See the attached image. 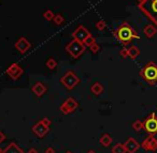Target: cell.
Instances as JSON below:
<instances>
[{"label":"cell","instance_id":"obj_1","mask_svg":"<svg viewBox=\"0 0 157 153\" xmlns=\"http://www.w3.org/2000/svg\"><path fill=\"white\" fill-rule=\"evenodd\" d=\"M114 37L124 46L130 44L132 40L140 39V35H138V32L127 22L122 23L118 26V28L114 31Z\"/></svg>","mask_w":157,"mask_h":153},{"label":"cell","instance_id":"obj_2","mask_svg":"<svg viewBox=\"0 0 157 153\" xmlns=\"http://www.w3.org/2000/svg\"><path fill=\"white\" fill-rule=\"evenodd\" d=\"M139 10L157 26V0H142L138 5Z\"/></svg>","mask_w":157,"mask_h":153},{"label":"cell","instance_id":"obj_3","mask_svg":"<svg viewBox=\"0 0 157 153\" xmlns=\"http://www.w3.org/2000/svg\"><path fill=\"white\" fill-rule=\"evenodd\" d=\"M139 74L142 77V79L145 80L151 86H154L155 84H157V64L153 61L146 63L140 70Z\"/></svg>","mask_w":157,"mask_h":153},{"label":"cell","instance_id":"obj_4","mask_svg":"<svg viewBox=\"0 0 157 153\" xmlns=\"http://www.w3.org/2000/svg\"><path fill=\"white\" fill-rule=\"evenodd\" d=\"M66 52L74 59H78L83 55V53L86 50V46L83 44V42H80L75 39H72L65 47Z\"/></svg>","mask_w":157,"mask_h":153},{"label":"cell","instance_id":"obj_5","mask_svg":"<svg viewBox=\"0 0 157 153\" xmlns=\"http://www.w3.org/2000/svg\"><path fill=\"white\" fill-rule=\"evenodd\" d=\"M60 82L67 90H72L80 84V77L72 71H68L63 76H61Z\"/></svg>","mask_w":157,"mask_h":153},{"label":"cell","instance_id":"obj_6","mask_svg":"<svg viewBox=\"0 0 157 153\" xmlns=\"http://www.w3.org/2000/svg\"><path fill=\"white\" fill-rule=\"evenodd\" d=\"M143 129L148 135L157 134V116L155 112L150 114L147 118L143 121Z\"/></svg>","mask_w":157,"mask_h":153},{"label":"cell","instance_id":"obj_7","mask_svg":"<svg viewBox=\"0 0 157 153\" xmlns=\"http://www.w3.org/2000/svg\"><path fill=\"white\" fill-rule=\"evenodd\" d=\"M78 107V103L73 99V97H68L60 106H59V111L63 115H69L72 114L76 108Z\"/></svg>","mask_w":157,"mask_h":153},{"label":"cell","instance_id":"obj_8","mask_svg":"<svg viewBox=\"0 0 157 153\" xmlns=\"http://www.w3.org/2000/svg\"><path fill=\"white\" fill-rule=\"evenodd\" d=\"M6 73H7V75L9 76L11 79L17 80L18 78L23 75L24 70H23V67H21L20 64H17V63H12V64L7 69Z\"/></svg>","mask_w":157,"mask_h":153},{"label":"cell","instance_id":"obj_9","mask_svg":"<svg viewBox=\"0 0 157 153\" xmlns=\"http://www.w3.org/2000/svg\"><path fill=\"white\" fill-rule=\"evenodd\" d=\"M141 148L143 149L144 151H147V152H150V151H152V152L156 151L157 150V139L154 137V135H148L147 137L142 141Z\"/></svg>","mask_w":157,"mask_h":153},{"label":"cell","instance_id":"obj_10","mask_svg":"<svg viewBox=\"0 0 157 153\" xmlns=\"http://www.w3.org/2000/svg\"><path fill=\"white\" fill-rule=\"evenodd\" d=\"M14 47H15L16 50H17V52H20L21 54H25V53H27L29 49H30L31 43L26 39V38L22 37L15 42V44H14Z\"/></svg>","mask_w":157,"mask_h":153},{"label":"cell","instance_id":"obj_11","mask_svg":"<svg viewBox=\"0 0 157 153\" xmlns=\"http://www.w3.org/2000/svg\"><path fill=\"white\" fill-rule=\"evenodd\" d=\"M88 35H90V32L85 28V27L82 26V25L81 26H78V28L72 32V38L78 40V41H80V42H84V40H85Z\"/></svg>","mask_w":157,"mask_h":153},{"label":"cell","instance_id":"obj_12","mask_svg":"<svg viewBox=\"0 0 157 153\" xmlns=\"http://www.w3.org/2000/svg\"><path fill=\"white\" fill-rule=\"evenodd\" d=\"M31 131H33V133L35 134L37 137L43 138L44 136L48 133L50 129H48V126H45L41 121H39V122H37L33 127H31Z\"/></svg>","mask_w":157,"mask_h":153},{"label":"cell","instance_id":"obj_13","mask_svg":"<svg viewBox=\"0 0 157 153\" xmlns=\"http://www.w3.org/2000/svg\"><path fill=\"white\" fill-rule=\"evenodd\" d=\"M124 146H125V148H126L127 153H136L138 150H139V148L141 147V144H140L139 142L135 139V138L129 137L128 139L125 141Z\"/></svg>","mask_w":157,"mask_h":153},{"label":"cell","instance_id":"obj_14","mask_svg":"<svg viewBox=\"0 0 157 153\" xmlns=\"http://www.w3.org/2000/svg\"><path fill=\"white\" fill-rule=\"evenodd\" d=\"M31 91L33 93L38 97H41L42 95H44L48 91V87L41 82H37L33 87H31Z\"/></svg>","mask_w":157,"mask_h":153},{"label":"cell","instance_id":"obj_15","mask_svg":"<svg viewBox=\"0 0 157 153\" xmlns=\"http://www.w3.org/2000/svg\"><path fill=\"white\" fill-rule=\"evenodd\" d=\"M143 32L147 39H152V38H154V35L157 33V28L154 24H150V25H147V26H145Z\"/></svg>","mask_w":157,"mask_h":153},{"label":"cell","instance_id":"obj_16","mask_svg":"<svg viewBox=\"0 0 157 153\" xmlns=\"http://www.w3.org/2000/svg\"><path fill=\"white\" fill-rule=\"evenodd\" d=\"M2 153H25L15 142H11L6 149H3Z\"/></svg>","mask_w":157,"mask_h":153},{"label":"cell","instance_id":"obj_17","mask_svg":"<svg viewBox=\"0 0 157 153\" xmlns=\"http://www.w3.org/2000/svg\"><path fill=\"white\" fill-rule=\"evenodd\" d=\"M112 141H113V138H112L111 135H109V134H103V135L100 137V139H99L100 144L103 147H105V148H108L109 146H111Z\"/></svg>","mask_w":157,"mask_h":153},{"label":"cell","instance_id":"obj_18","mask_svg":"<svg viewBox=\"0 0 157 153\" xmlns=\"http://www.w3.org/2000/svg\"><path fill=\"white\" fill-rule=\"evenodd\" d=\"M90 91H92L93 94H95L96 97H99V95L103 92V86L100 84V82H95V84L92 85V87H90Z\"/></svg>","mask_w":157,"mask_h":153},{"label":"cell","instance_id":"obj_19","mask_svg":"<svg viewBox=\"0 0 157 153\" xmlns=\"http://www.w3.org/2000/svg\"><path fill=\"white\" fill-rule=\"evenodd\" d=\"M139 55H140L139 47L132 45V46H130V47L128 48V56L130 57L131 59H136L137 57H139Z\"/></svg>","mask_w":157,"mask_h":153},{"label":"cell","instance_id":"obj_20","mask_svg":"<svg viewBox=\"0 0 157 153\" xmlns=\"http://www.w3.org/2000/svg\"><path fill=\"white\" fill-rule=\"evenodd\" d=\"M112 153H127L124 144H121V142L116 144L115 146L112 148Z\"/></svg>","mask_w":157,"mask_h":153},{"label":"cell","instance_id":"obj_21","mask_svg":"<svg viewBox=\"0 0 157 153\" xmlns=\"http://www.w3.org/2000/svg\"><path fill=\"white\" fill-rule=\"evenodd\" d=\"M45 65H46V67H48V69L55 70V69H56V67H57V61L55 60L54 58H50V59H48V60H46Z\"/></svg>","mask_w":157,"mask_h":153},{"label":"cell","instance_id":"obj_22","mask_svg":"<svg viewBox=\"0 0 157 153\" xmlns=\"http://www.w3.org/2000/svg\"><path fill=\"white\" fill-rule=\"evenodd\" d=\"M53 22H54V24L56 25V26H60V25L63 24V22H65V17H63L61 14H56V15L54 16V18H53Z\"/></svg>","mask_w":157,"mask_h":153},{"label":"cell","instance_id":"obj_23","mask_svg":"<svg viewBox=\"0 0 157 153\" xmlns=\"http://www.w3.org/2000/svg\"><path fill=\"white\" fill-rule=\"evenodd\" d=\"M95 43H96V39H95L92 35H88V37L86 38V39L84 40V42H83V44L86 46V47H90V46H92L93 44H95Z\"/></svg>","mask_w":157,"mask_h":153},{"label":"cell","instance_id":"obj_24","mask_svg":"<svg viewBox=\"0 0 157 153\" xmlns=\"http://www.w3.org/2000/svg\"><path fill=\"white\" fill-rule=\"evenodd\" d=\"M132 129H135L136 132H140L142 129H143V121L136 120L135 122L132 123Z\"/></svg>","mask_w":157,"mask_h":153},{"label":"cell","instance_id":"obj_25","mask_svg":"<svg viewBox=\"0 0 157 153\" xmlns=\"http://www.w3.org/2000/svg\"><path fill=\"white\" fill-rule=\"evenodd\" d=\"M55 14L53 13L52 10H46L45 12L43 13V17L45 18L48 22H51V20H53V18H54Z\"/></svg>","mask_w":157,"mask_h":153},{"label":"cell","instance_id":"obj_26","mask_svg":"<svg viewBox=\"0 0 157 153\" xmlns=\"http://www.w3.org/2000/svg\"><path fill=\"white\" fill-rule=\"evenodd\" d=\"M95 26H96V28L98 29L99 31H103L105 28H107V23H105V20H98Z\"/></svg>","mask_w":157,"mask_h":153},{"label":"cell","instance_id":"obj_27","mask_svg":"<svg viewBox=\"0 0 157 153\" xmlns=\"http://www.w3.org/2000/svg\"><path fill=\"white\" fill-rule=\"evenodd\" d=\"M90 49V52L93 53V54H97V53L100 50V46H99V44H97V43H95V44H93L90 47H88Z\"/></svg>","mask_w":157,"mask_h":153},{"label":"cell","instance_id":"obj_28","mask_svg":"<svg viewBox=\"0 0 157 153\" xmlns=\"http://www.w3.org/2000/svg\"><path fill=\"white\" fill-rule=\"evenodd\" d=\"M120 56L122 57V58H127V57H129L128 56V48H126L124 46V47L121 49V52H120Z\"/></svg>","mask_w":157,"mask_h":153},{"label":"cell","instance_id":"obj_29","mask_svg":"<svg viewBox=\"0 0 157 153\" xmlns=\"http://www.w3.org/2000/svg\"><path fill=\"white\" fill-rule=\"evenodd\" d=\"M40 121H41V122L43 123V124L45 125V126H48V127H50L51 124H52V121H51L50 119L48 118V117H44V118H42Z\"/></svg>","mask_w":157,"mask_h":153},{"label":"cell","instance_id":"obj_30","mask_svg":"<svg viewBox=\"0 0 157 153\" xmlns=\"http://www.w3.org/2000/svg\"><path fill=\"white\" fill-rule=\"evenodd\" d=\"M44 153H55V149L52 148V147H48L44 151Z\"/></svg>","mask_w":157,"mask_h":153},{"label":"cell","instance_id":"obj_31","mask_svg":"<svg viewBox=\"0 0 157 153\" xmlns=\"http://www.w3.org/2000/svg\"><path fill=\"white\" fill-rule=\"evenodd\" d=\"M5 140H6V135L0 131V144H1L2 141H5Z\"/></svg>","mask_w":157,"mask_h":153},{"label":"cell","instance_id":"obj_32","mask_svg":"<svg viewBox=\"0 0 157 153\" xmlns=\"http://www.w3.org/2000/svg\"><path fill=\"white\" fill-rule=\"evenodd\" d=\"M27 153H39V152H38V150L36 148H30Z\"/></svg>","mask_w":157,"mask_h":153},{"label":"cell","instance_id":"obj_33","mask_svg":"<svg viewBox=\"0 0 157 153\" xmlns=\"http://www.w3.org/2000/svg\"><path fill=\"white\" fill-rule=\"evenodd\" d=\"M86 153H96V151H94V150H88Z\"/></svg>","mask_w":157,"mask_h":153},{"label":"cell","instance_id":"obj_34","mask_svg":"<svg viewBox=\"0 0 157 153\" xmlns=\"http://www.w3.org/2000/svg\"><path fill=\"white\" fill-rule=\"evenodd\" d=\"M3 152V149L1 148V147H0V153H2Z\"/></svg>","mask_w":157,"mask_h":153},{"label":"cell","instance_id":"obj_35","mask_svg":"<svg viewBox=\"0 0 157 153\" xmlns=\"http://www.w3.org/2000/svg\"><path fill=\"white\" fill-rule=\"evenodd\" d=\"M66 153H73V152H71V151H67Z\"/></svg>","mask_w":157,"mask_h":153},{"label":"cell","instance_id":"obj_36","mask_svg":"<svg viewBox=\"0 0 157 153\" xmlns=\"http://www.w3.org/2000/svg\"><path fill=\"white\" fill-rule=\"evenodd\" d=\"M138 1H139V2H140V1H142V0H138Z\"/></svg>","mask_w":157,"mask_h":153},{"label":"cell","instance_id":"obj_37","mask_svg":"<svg viewBox=\"0 0 157 153\" xmlns=\"http://www.w3.org/2000/svg\"><path fill=\"white\" fill-rule=\"evenodd\" d=\"M156 110H157V108H156Z\"/></svg>","mask_w":157,"mask_h":153}]
</instances>
